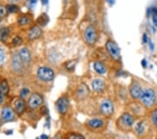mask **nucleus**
Returning <instances> with one entry per match:
<instances>
[{
    "label": "nucleus",
    "instance_id": "6e6552de",
    "mask_svg": "<svg viewBox=\"0 0 157 139\" xmlns=\"http://www.w3.org/2000/svg\"><path fill=\"white\" fill-rule=\"evenodd\" d=\"M101 112L105 116H110L113 112V105L110 100H104L100 106Z\"/></svg>",
    "mask_w": 157,
    "mask_h": 139
},
{
    "label": "nucleus",
    "instance_id": "bb28decb",
    "mask_svg": "<svg viewBox=\"0 0 157 139\" xmlns=\"http://www.w3.org/2000/svg\"><path fill=\"white\" fill-rule=\"evenodd\" d=\"M151 15H152V20L154 24L157 27V10L155 9H153L152 12H151Z\"/></svg>",
    "mask_w": 157,
    "mask_h": 139
},
{
    "label": "nucleus",
    "instance_id": "e433bc0d",
    "mask_svg": "<svg viewBox=\"0 0 157 139\" xmlns=\"http://www.w3.org/2000/svg\"><path fill=\"white\" fill-rule=\"evenodd\" d=\"M48 1H49V0H41V2H42L43 4L45 5V4H47L48 3Z\"/></svg>",
    "mask_w": 157,
    "mask_h": 139
},
{
    "label": "nucleus",
    "instance_id": "473e14b6",
    "mask_svg": "<svg viewBox=\"0 0 157 139\" xmlns=\"http://www.w3.org/2000/svg\"><path fill=\"white\" fill-rule=\"evenodd\" d=\"M69 138H84V136L80 134H71L69 136Z\"/></svg>",
    "mask_w": 157,
    "mask_h": 139
},
{
    "label": "nucleus",
    "instance_id": "4be33fe9",
    "mask_svg": "<svg viewBox=\"0 0 157 139\" xmlns=\"http://www.w3.org/2000/svg\"><path fill=\"white\" fill-rule=\"evenodd\" d=\"M9 87L6 80L2 81L0 83V92H2L4 95H6L9 93Z\"/></svg>",
    "mask_w": 157,
    "mask_h": 139
},
{
    "label": "nucleus",
    "instance_id": "9d476101",
    "mask_svg": "<svg viewBox=\"0 0 157 139\" xmlns=\"http://www.w3.org/2000/svg\"><path fill=\"white\" fill-rule=\"evenodd\" d=\"M57 109L60 114L64 115L69 109V101L66 98H61L57 101Z\"/></svg>",
    "mask_w": 157,
    "mask_h": 139
},
{
    "label": "nucleus",
    "instance_id": "72a5a7b5",
    "mask_svg": "<svg viewBox=\"0 0 157 139\" xmlns=\"http://www.w3.org/2000/svg\"><path fill=\"white\" fill-rule=\"evenodd\" d=\"M4 101V95L2 92H0V104H2Z\"/></svg>",
    "mask_w": 157,
    "mask_h": 139
},
{
    "label": "nucleus",
    "instance_id": "c9c22d12",
    "mask_svg": "<svg viewBox=\"0 0 157 139\" xmlns=\"http://www.w3.org/2000/svg\"><path fill=\"white\" fill-rule=\"evenodd\" d=\"M9 1L12 4H16L20 1V0H9Z\"/></svg>",
    "mask_w": 157,
    "mask_h": 139
},
{
    "label": "nucleus",
    "instance_id": "5701e85b",
    "mask_svg": "<svg viewBox=\"0 0 157 139\" xmlns=\"http://www.w3.org/2000/svg\"><path fill=\"white\" fill-rule=\"evenodd\" d=\"M38 3V0H27L26 1V6L27 8L30 10H34L35 7L36 6Z\"/></svg>",
    "mask_w": 157,
    "mask_h": 139
},
{
    "label": "nucleus",
    "instance_id": "412c9836",
    "mask_svg": "<svg viewBox=\"0 0 157 139\" xmlns=\"http://www.w3.org/2000/svg\"><path fill=\"white\" fill-rule=\"evenodd\" d=\"M145 126L143 122H139L137 124V125L136 126L135 128V131L136 133L138 136H140L145 133Z\"/></svg>",
    "mask_w": 157,
    "mask_h": 139
},
{
    "label": "nucleus",
    "instance_id": "dca6fc26",
    "mask_svg": "<svg viewBox=\"0 0 157 139\" xmlns=\"http://www.w3.org/2000/svg\"><path fill=\"white\" fill-rule=\"evenodd\" d=\"M20 59L22 60V62L28 63L31 60V55H30V52L27 48H23L20 51L19 54Z\"/></svg>",
    "mask_w": 157,
    "mask_h": 139
},
{
    "label": "nucleus",
    "instance_id": "4c0bfd02",
    "mask_svg": "<svg viewBox=\"0 0 157 139\" xmlns=\"http://www.w3.org/2000/svg\"><path fill=\"white\" fill-rule=\"evenodd\" d=\"M143 39H144V42H147V35H146V34L144 35Z\"/></svg>",
    "mask_w": 157,
    "mask_h": 139
},
{
    "label": "nucleus",
    "instance_id": "c85d7f7f",
    "mask_svg": "<svg viewBox=\"0 0 157 139\" xmlns=\"http://www.w3.org/2000/svg\"><path fill=\"white\" fill-rule=\"evenodd\" d=\"M29 93V90L27 88H23L20 92V96H21L22 98H25V97L28 95V93Z\"/></svg>",
    "mask_w": 157,
    "mask_h": 139
},
{
    "label": "nucleus",
    "instance_id": "20e7f679",
    "mask_svg": "<svg viewBox=\"0 0 157 139\" xmlns=\"http://www.w3.org/2000/svg\"><path fill=\"white\" fill-rule=\"evenodd\" d=\"M118 126L123 129L131 128L134 124V119L128 113H124L117 120Z\"/></svg>",
    "mask_w": 157,
    "mask_h": 139
},
{
    "label": "nucleus",
    "instance_id": "423d86ee",
    "mask_svg": "<svg viewBox=\"0 0 157 139\" xmlns=\"http://www.w3.org/2000/svg\"><path fill=\"white\" fill-rule=\"evenodd\" d=\"M90 94V89L87 85L82 83L78 86L75 92V98L78 101L85 100Z\"/></svg>",
    "mask_w": 157,
    "mask_h": 139
},
{
    "label": "nucleus",
    "instance_id": "58836bf2",
    "mask_svg": "<svg viewBox=\"0 0 157 139\" xmlns=\"http://www.w3.org/2000/svg\"><path fill=\"white\" fill-rule=\"evenodd\" d=\"M40 138H48V136H45V135H43V136H40Z\"/></svg>",
    "mask_w": 157,
    "mask_h": 139
},
{
    "label": "nucleus",
    "instance_id": "4468645a",
    "mask_svg": "<svg viewBox=\"0 0 157 139\" xmlns=\"http://www.w3.org/2000/svg\"><path fill=\"white\" fill-rule=\"evenodd\" d=\"M92 87L96 92H101L105 88V82L100 79H96L92 82Z\"/></svg>",
    "mask_w": 157,
    "mask_h": 139
},
{
    "label": "nucleus",
    "instance_id": "f704fd0d",
    "mask_svg": "<svg viewBox=\"0 0 157 139\" xmlns=\"http://www.w3.org/2000/svg\"><path fill=\"white\" fill-rule=\"evenodd\" d=\"M106 2L110 5H113L114 3H115V0H106Z\"/></svg>",
    "mask_w": 157,
    "mask_h": 139
},
{
    "label": "nucleus",
    "instance_id": "ddd939ff",
    "mask_svg": "<svg viewBox=\"0 0 157 139\" xmlns=\"http://www.w3.org/2000/svg\"><path fill=\"white\" fill-rule=\"evenodd\" d=\"M15 111L18 114V115H21V114L25 112V109H26V103H25L23 98H20V99L16 100L15 102Z\"/></svg>",
    "mask_w": 157,
    "mask_h": 139
},
{
    "label": "nucleus",
    "instance_id": "0eeeda50",
    "mask_svg": "<svg viewBox=\"0 0 157 139\" xmlns=\"http://www.w3.org/2000/svg\"><path fill=\"white\" fill-rule=\"evenodd\" d=\"M43 102H44V99L43 97L39 93H32L31 96L29 97L28 100V105L29 107L32 110L36 109L39 107L40 105H42Z\"/></svg>",
    "mask_w": 157,
    "mask_h": 139
},
{
    "label": "nucleus",
    "instance_id": "9b49d317",
    "mask_svg": "<svg viewBox=\"0 0 157 139\" xmlns=\"http://www.w3.org/2000/svg\"><path fill=\"white\" fill-rule=\"evenodd\" d=\"M15 117L14 110L10 107H5L2 111V120L5 122H10L13 120Z\"/></svg>",
    "mask_w": 157,
    "mask_h": 139
},
{
    "label": "nucleus",
    "instance_id": "cd10ccee",
    "mask_svg": "<svg viewBox=\"0 0 157 139\" xmlns=\"http://www.w3.org/2000/svg\"><path fill=\"white\" fill-rule=\"evenodd\" d=\"M7 14L6 7L4 6H0V18H4Z\"/></svg>",
    "mask_w": 157,
    "mask_h": 139
},
{
    "label": "nucleus",
    "instance_id": "7ed1b4c3",
    "mask_svg": "<svg viewBox=\"0 0 157 139\" xmlns=\"http://www.w3.org/2000/svg\"><path fill=\"white\" fill-rule=\"evenodd\" d=\"M84 37L86 42L90 45L95 44L97 39V33L92 25H89L85 30Z\"/></svg>",
    "mask_w": 157,
    "mask_h": 139
},
{
    "label": "nucleus",
    "instance_id": "f8f14e48",
    "mask_svg": "<svg viewBox=\"0 0 157 139\" xmlns=\"http://www.w3.org/2000/svg\"><path fill=\"white\" fill-rule=\"evenodd\" d=\"M103 125H104L103 120L98 118L92 119L87 122V126L92 129H98L102 127Z\"/></svg>",
    "mask_w": 157,
    "mask_h": 139
},
{
    "label": "nucleus",
    "instance_id": "f3484780",
    "mask_svg": "<svg viewBox=\"0 0 157 139\" xmlns=\"http://www.w3.org/2000/svg\"><path fill=\"white\" fill-rule=\"evenodd\" d=\"M22 60L20 59V55H14L13 58V61H12V65L14 70L20 71L22 68Z\"/></svg>",
    "mask_w": 157,
    "mask_h": 139
},
{
    "label": "nucleus",
    "instance_id": "ea45409f",
    "mask_svg": "<svg viewBox=\"0 0 157 139\" xmlns=\"http://www.w3.org/2000/svg\"><path fill=\"white\" fill-rule=\"evenodd\" d=\"M0 125H1V121H0Z\"/></svg>",
    "mask_w": 157,
    "mask_h": 139
},
{
    "label": "nucleus",
    "instance_id": "393cba45",
    "mask_svg": "<svg viewBox=\"0 0 157 139\" xmlns=\"http://www.w3.org/2000/svg\"><path fill=\"white\" fill-rule=\"evenodd\" d=\"M29 22V19L27 16H21L18 19V23L20 25H25Z\"/></svg>",
    "mask_w": 157,
    "mask_h": 139
},
{
    "label": "nucleus",
    "instance_id": "2eb2a0df",
    "mask_svg": "<svg viewBox=\"0 0 157 139\" xmlns=\"http://www.w3.org/2000/svg\"><path fill=\"white\" fill-rule=\"evenodd\" d=\"M42 35V30L38 26H34L30 30L29 33V37L30 39H36L39 38Z\"/></svg>",
    "mask_w": 157,
    "mask_h": 139
},
{
    "label": "nucleus",
    "instance_id": "a878e982",
    "mask_svg": "<svg viewBox=\"0 0 157 139\" xmlns=\"http://www.w3.org/2000/svg\"><path fill=\"white\" fill-rule=\"evenodd\" d=\"M75 64H76V61H73V60H71V61L68 62L67 63V65H66V67H67V70H70V71H71L73 69H74V67Z\"/></svg>",
    "mask_w": 157,
    "mask_h": 139
},
{
    "label": "nucleus",
    "instance_id": "6ab92c4d",
    "mask_svg": "<svg viewBox=\"0 0 157 139\" xmlns=\"http://www.w3.org/2000/svg\"><path fill=\"white\" fill-rule=\"evenodd\" d=\"M49 22V17L46 14H43L38 18L37 22L39 23L40 26L44 27L48 24V22Z\"/></svg>",
    "mask_w": 157,
    "mask_h": 139
},
{
    "label": "nucleus",
    "instance_id": "f03ea898",
    "mask_svg": "<svg viewBox=\"0 0 157 139\" xmlns=\"http://www.w3.org/2000/svg\"><path fill=\"white\" fill-rule=\"evenodd\" d=\"M37 75L39 79L45 82H50L55 78V73L53 70L47 67H41L38 69Z\"/></svg>",
    "mask_w": 157,
    "mask_h": 139
},
{
    "label": "nucleus",
    "instance_id": "7c9ffc66",
    "mask_svg": "<svg viewBox=\"0 0 157 139\" xmlns=\"http://www.w3.org/2000/svg\"><path fill=\"white\" fill-rule=\"evenodd\" d=\"M5 60V53L3 49L0 47V65L4 63Z\"/></svg>",
    "mask_w": 157,
    "mask_h": 139
},
{
    "label": "nucleus",
    "instance_id": "f257e3e1",
    "mask_svg": "<svg viewBox=\"0 0 157 139\" xmlns=\"http://www.w3.org/2000/svg\"><path fill=\"white\" fill-rule=\"evenodd\" d=\"M140 99L146 107L151 108L156 102V93L152 89H147L143 92Z\"/></svg>",
    "mask_w": 157,
    "mask_h": 139
},
{
    "label": "nucleus",
    "instance_id": "a211bd4d",
    "mask_svg": "<svg viewBox=\"0 0 157 139\" xmlns=\"http://www.w3.org/2000/svg\"><path fill=\"white\" fill-rule=\"evenodd\" d=\"M94 68L95 71L100 75H103L106 72V67L103 63L99 61H97L94 63Z\"/></svg>",
    "mask_w": 157,
    "mask_h": 139
},
{
    "label": "nucleus",
    "instance_id": "1a4fd4ad",
    "mask_svg": "<svg viewBox=\"0 0 157 139\" xmlns=\"http://www.w3.org/2000/svg\"><path fill=\"white\" fill-rule=\"evenodd\" d=\"M130 94L134 99H137L141 97L143 94V91L142 89L140 84H138L137 82H133L130 86Z\"/></svg>",
    "mask_w": 157,
    "mask_h": 139
},
{
    "label": "nucleus",
    "instance_id": "c756f323",
    "mask_svg": "<svg viewBox=\"0 0 157 139\" xmlns=\"http://www.w3.org/2000/svg\"><path fill=\"white\" fill-rule=\"evenodd\" d=\"M22 38L20 37H16L13 39V44L16 45V46H19V45L22 44Z\"/></svg>",
    "mask_w": 157,
    "mask_h": 139
},
{
    "label": "nucleus",
    "instance_id": "b1692460",
    "mask_svg": "<svg viewBox=\"0 0 157 139\" xmlns=\"http://www.w3.org/2000/svg\"><path fill=\"white\" fill-rule=\"evenodd\" d=\"M6 9L7 11H9V13H16L18 11V7L14 4H11L6 6Z\"/></svg>",
    "mask_w": 157,
    "mask_h": 139
},
{
    "label": "nucleus",
    "instance_id": "aec40b11",
    "mask_svg": "<svg viewBox=\"0 0 157 139\" xmlns=\"http://www.w3.org/2000/svg\"><path fill=\"white\" fill-rule=\"evenodd\" d=\"M10 34V30L8 27H3L0 29V40L1 41H6L9 37Z\"/></svg>",
    "mask_w": 157,
    "mask_h": 139
},
{
    "label": "nucleus",
    "instance_id": "39448f33",
    "mask_svg": "<svg viewBox=\"0 0 157 139\" xmlns=\"http://www.w3.org/2000/svg\"><path fill=\"white\" fill-rule=\"evenodd\" d=\"M106 49L111 56L115 59H118L120 56V49L118 45L112 40H108L105 44Z\"/></svg>",
    "mask_w": 157,
    "mask_h": 139
},
{
    "label": "nucleus",
    "instance_id": "2f4dec72",
    "mask_svg": "<svg viewBox=\"0 0 157 139\" xmlns=\"http://www.w3.org/2000/svg\"><path fill=\"white\" fill-rule=\"evenodd\" d=\"M152 121L156 126H157V110L152 114Z\"/></svg>",
    "mask_w": 157,
    "mask_h": 139
}]
</instances>
